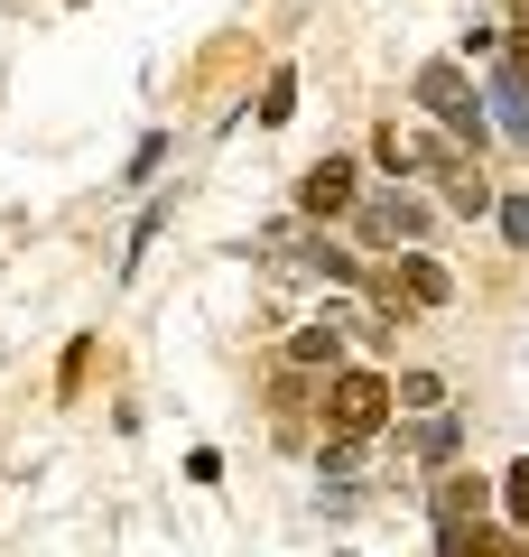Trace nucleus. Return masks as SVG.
<instances>
[{
  "label": "nucleus",
  "mask_w": 529,
  "mask_h": 557,
  "mask_svg": "<svg viewBox=\"0 0 529 557\" xmlns=\"http://www.w3.org/2000/svg\"><path fill=\"white\" fill-rule=\"evenodd\" d=\"M325 428L353 437V446L381 437V428H391V381H381V372H334L325 381Z\"/></svg>",
  "instance_id": "f257e3e1"
},
{
  "label": "nucleus",
  "mask_w": 529,
  "mask_h": 557,
  "mask_svg": "<svg viewBox=\"0 0 529 557\" xmlns=\"http://www.w3.org/2000/svg\"><path fill=\"white\" fill-rule=\"evenodd\" d=\"M418 102H428V112L446 121V131H465V139H483V131H492V121H483V94H473V84H465V65H446V57H436V65H418Z\"/></svg>",
  "instance_id": "f03ea898"
},
{
  "label": "nucleus",
  "mask_w": 529,
  "mask_h": 557,
  "mask_svg": "<svg viewBox=\"0 0 529 557\" xmlns=\"http://www.w3.org/2000/svg\"><path fill=\"white\" fill-rule=\"evenodd\" d=\"M353 214H362V233L391 251V242H418L428 233V205L418 196H399V186H381V196H353Z\"/></svg>",
  "instance_id": "7ed1b4c3"
},
{
  "label": "nucleus",
  "mask_w": 529,
  "mask_h": 557,
  "mask_svg": "<svg viewBox=\"0 0 529 557\" xmlns=\"http://www.w3.org/2000/svg\"><path fill=\"white\" fill-rule=\"evenodd\" d=\"M483 102H492V131H502V139H520V149H529V75H520V65H510V57H492V84H483Z\"/></svg>",
  "instance_id": "20e7f679"
},
{
  "label": "nucleus",
  "mask_w": 529,
  "mask_h": 557,
  "mask_svg": "<svg viewBox=\"0 0 529 557\" xmlns=\"http://www.w3.org/2000/svg\"><path fill=\"white\" fill-rule=\"evenodd\" d=\"M381 288H391V298H409V307H418V317H428V307H446V298H455V278H446V270H436V260H428V251H399V260H391V270H381Z\"/></svg>",
  "instance_id": "39448f33"
},
{
  "label": "nucleus",
  "mask_w": 529,
  "mask_h": 557,
  "mask_svg": "<svg viewBox=\"0 0 529 557\" xmlns=\"http://www.w3.org/2000/svg\"><path fill=\"white\" fill-rule=\"evenodd\" d=\"M353 196H362V186H353V159H316L307 186H297V205H307V214H353Z\"/></svg>",
  "instance_id": "423d86ee"
},
{
  "label": "nucleus",
  "mask_w": 529,
  "mask_h": 557,
  "mask_svg": "<svg viewBox=\"0 0 529 557\" xmlns=\"http://www.w3.org/2000/svg\"><path fill=\"white\" fill-rule=\"evenodd\" d=\"M446 530H483V474H446L436 483V539Z\"/></svg>",
  "instance_id": "0eeeda50"
},
{
  "label": "nucleus",
  "mask_w": 529,
  "mask_h": 557,
  "mask_svg": "<svg viewBox=\"0 0 529 557\" xmlns=\"http://www.w3.org/2000/svg\"><path fill=\"white\" fill-rule=\"evenodd\" d=\"M288 362H297V372H334V362H344V317H334V307H325V317H316L307 335L288 344Z\"/></svg>",
  "instance_id": "6e6552de"
},
{
  "label": "nucleus",
  "mask_w": 529,
  "mask_h": 557,
  "mask_svg": "<svg viewBox=\"0 0 529 557\" xmlns=\"http://www.w3.org/2000/svg\"><path fill=\"white\" fill-rule=\"evenodd\" d=\"M307 270L325 278V288H353V278H362V260H353V251H334V242H307Z\"/></svg>",
  "instance_id": "1a4fd4ad"
},
{
  "label": "nucleus",
  "mask_w": 529,
  "mask_h": 557,
  "mask_svg": "<svg viewBox=\"0 0 529 557\" xmlns=\"http://www.w3.org/2000/svg\"><path fill=\"white\" fill-rule=\"evenodd\" d=\"M391 399H399V409H446V381H436V372H399Z\"/></svg>",
  "instance_id": "9d476101"
},
{
  "label": "nucleus",
  "mask_w": 529,
  "mask_h": 557,
  "mask_svg": "<svg viewBox=\"0 0 529 557\" xmlns=\"http://www.w3.org/2000/svg\"><path fill=\"white\" fill-rule=\"evenodd\" d=\"M409 456H418V465H446V456H455V418H428V428L409 437Z\"/></svg>",
  "instance_id": "9b49d317"
},
{
  "label": "nucleus",
  "mask_w": 529,
  "mask_h": 557,
  "mask_svg": "<svg viewBox=\"0 0 529 557\" xmlns=\"http://www.w3.org/2000/svg\"><path fill=\"white\" fill-rule=\"evenodd\" d=\"M288 112H297V75H288V65H279V75L260 84V121H270V131H279V121H288Z\"/></svg>",
  "instance_id": "f8f14e48"
},
{
  "label": "nucleus",
  "mask_w": 529,
  "mask_h": 557,
  "mask_svg": "<svg viewBox=\"0 0 529 557\" xmlns=\"http://www.w3.org/2000/svg\"><path fill=\"white\" fill-rule=\"evenodd\" d=\"M502 511L529 530V465H510V474H502Z\"/></svg>",
  "instance_id": "ddd939ff"
},
{
  "label": "nucleus",
  "mask_w": 529,
  "mask_h": 557,
  "mask_svg": "<svg viewBox=\"0 0 529 557\" xmlns=\"http://www.w3.org/2000/svg\"><path fill=\"white\" fill-rule=\"evenodd\" d=\"M502 233H510V242H529V196H510V205H502Z\"/></svg>",
  "instance_id": "4468645a"
}]
</instances>
